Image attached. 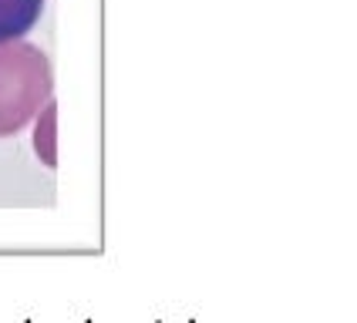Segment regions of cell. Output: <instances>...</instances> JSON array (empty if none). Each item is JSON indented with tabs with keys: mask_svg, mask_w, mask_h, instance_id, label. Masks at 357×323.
<instances>
[{
	"mask_svg": "<svg viewBox=\"0 0 357 323\" xmlns=\"http://www.w3.org/2000/svg\"><path fill=\"white\" fill-rule=\"evenodd\" d=\"M54 91L47 54L27 40L0 44V139L17 135L44 111Z\"/></svg>",
	"mask_w": 357,
	"mask_h": 323,
	"instance_id": "1",
	"label": "cell"
},
{
	"mask_svg": "<svg viewBox=\"0 0 357 323\" xmlns=\"http://www.w3.org/2000/svg\"><path fill=\"white\" fill-rule=\"evenodd\" d=\"M44 14V0H0V44L20 40Z\"/></svg>",
	"mask_w": 357,
	"mask_h": 323,
	"instance_id": "2",
	"label": "cell"
},
{
	"mask_svg": "<svg viewBox=\"0 0 357 323\" xmlns=\"http://www.w3.org/2000/svg\"><path fill=\"white\" fill-rule=\"evenodd\" d=\"M54 104L47 101L44 104V111L38 115V135H34V148H38V155L44 159V165H51L54 168V162H58V155H54Z\"/></svg>",
	"mask_w": 357,
	"mask_h": 323,
	"instance_id": "3",
	"label": "cell"
}]
</instances>
